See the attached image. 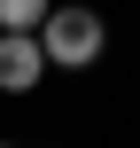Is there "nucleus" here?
Wrapping results in <instances>:
<instances>
[{
    "label": "nucleus",
    "instance_id": "nucleus-1",
    "mask_svg": "<svg viewBox=\"0 0 140 148\" xmlns=\"http://www.w3.org/2000/svg\"><path fill=\"white\" fill-rule=\"evenodd\" d=\"M101 47H109V23H101L94 8H47V23H39L47 70H94Z\"/></svg>",
    "mask_w": 140,
    "mask_h": 148
},
{
    "label": "nucleus",
    "instance_id": "nucleus-2",
    "mask_svg": "<svg viewBox=\"0 0 140 148\" xmlns=\"http://www.w3.org/2000/svg\"><path fill=\"white\" fill-rule=\"evenodd\" d=\"M39 78H47L39 39H0V94H31Z\"/></svg>",
    "mask_w": 140,
    "mask_h": 148
},
{
    "label": "nucleus",
    "instance_id": "nucleus-3",
    "mask_svg": "<svg viewBox=\"0 0 140 148\" xmlns=\"http://www.w3.org/2000/svg\"><path fill=\"white\" fill-rule=\"evenodd\" d=\"M0 148H8V140H0Z\"/></svg>",
    "mask_w": 140,
    "mask_h": 148
}]
</instances>
